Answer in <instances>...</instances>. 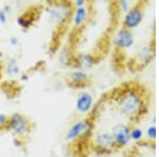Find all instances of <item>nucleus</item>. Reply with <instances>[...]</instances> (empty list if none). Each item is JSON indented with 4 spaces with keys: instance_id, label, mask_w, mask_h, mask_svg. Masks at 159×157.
I'll use <instances>...</instances> for the list:
<instances>
[{
    "instance_id": "ddd939ff",
    "label": "nucleus",
    "mask_w": 159,
    "mask_h": 157,
    "mask_svg": "<svg viewBox=\"0 0 159 157\" xmlns=\"http://www.w3.org/2000/svg\"><path fill=\"white\" fill-rule=\"evenodd\" d=\"M68 81L73 87H84L90 82V78H89L87 71L81 70V69H74L69 74Z\"/></svg>"
},
{
    "instance_id": "4be33fe9",
    "label": "nucleus",
    "mask_w": 159,
    "mask_h": 157,
    "mask_svg": "<svg viewBox=\"0 0 159 157\" xmlns=\"http://www.w3.org/2000/svg\"><path fill=\"white\" fill-rule=\"evenodd\" d=\"M7 15L0 9V25H7Z\"/></svg>"
},
{
    "instance_id": "423d86ee",
    "label": "nucleus",
    "mask_w": 159,
    "mask_h": 157,
    "mask_svg": "<svg viewBox=\"0 0 159 157\" xmlns=\"http://www.w3.org/2000/svg\"><path fill=\"white\" fill-rule=\"evenodd\" d=\"M93 145L100 153H111L117 149L109 132L99 131L93 135Z\"/></svg>"
},
{
    "instance_id": "9b49d317",
    "label": "nucleus",
    "mask_w": 159,
    "mask_h": 157,
    "mask_svg": "<svg viewBox=\"0 0 159 157\" xmlns=\"http://www.w3.org/2000/svg\"><path fill=\"white\" fill-rule=\"evenodd\" d=\"M154 56H155V47L153 44H148L138 51L133 61L138 68H143L148 63L152 62Z\"/></svg>"
},
{
    "instance_id": "f257e3e1",
    "label": "nucleus",
    "mask_w": 159,
    "mask_h": 157,
    "mask_svg": "<svg viewBox=\"0 0 159 157\" xmlns=\"http://www.w3.org/2000/svg\"><path fill=\"white\" fill-rule=\"evenodd\" d=\"M116 106L120 115L129 119H138L145 113L144 98L134 87L125 88L116 98Z\"/></svg>"
},
{
    "instance_id": "7ed1b4c3",
    "label": "nucleus",
    "mask_w": 159,
    "mask_h": 157,
    "mask_svg": "<svg viewBox=\"0 0 159 157\" xmlns=\"http://www.w3.org/2000/svg\"><path fill=\"white\" fill-rule=\"evenodd\" d=\"M94 124L90 119H81L73 122L65 134L67 142H74L82 138H88L93 135Z\"/></svg>"
},
{
    "instance_id": "0eeeda50",
    "label": "nucleus",
    "mask_w": 159,
    "mask_h": 157,
    "mask_svg": "<svg viewBox=\"0 0 159 157\" xmlns=\"http://www.w3.org/2000/svg\"><path fill=\"white\" fill-rule=\"evenodd\" d=\"M135 44V36L133 31H129L125 28H120L115 33V36L112 38V45L116 50L123 51L133 47Z\"/></svg>"
},
{
    "instance_id": "dca6fc26",
    "label": "nucleus",
    "mask_w": 159,
    "mask_h": 157,
    "mask_svg": "<svg viewBox=\"0 0 159 157\" xmlns=\"http://www.w3.org/2000/svg\"><path fill=\"white\" fill-rule=\"evenodd\" d=\"M16 21H17V25H18L22 30H28L33 24V21L31 20V18H29V17H25V16H24V15L17 17Z\"/></svg>"
},
{
    "instance_id": "6ab92c4d",
    "label": "nucleus",
    "mask_w": 159,
    "mask_h": 157,
    "mask_svg": "<svg viewBox=\"0 0 159 157\" xmlns=\"http://www.w3.org/2000/svg\"><path fill=\"white\" fill-rule=\"evenodd\" d=\"M7 120H9V117H7V115L2 114V113H0V128L7 127Z\"/></svg>"
},
{
    "instance_id": "aec40b11",
    "label": "nucleus",
    "mask_w": 159,
    "mask_h": 157,
    "mask_svg": "<svg viewBox=\"0 0 159 157\" xmlns=\"http://www.w3.org/2000/svg\"><path fill=\"white\" fill-rule=\"evenodd\" d=\"M72 7H87V2L85 0H75L72 2Z\"/></svg>"
},
{
    "instance_id": "6e6552de",
    "label": "nucleus",
    "mask_w": 159,
    "mask_h": 157,
    "mask_svg": "<svg viewBox=\"0 0 159 157\" xmlns=\"http://www.w3.org/2000/svg\"><path fill=\"white\" fill-rule=\"evenodd\" d=\"M110 135L115 141L117 149L124 148L129 143L130 141V125L126 123H117L111 127Z\"/></svg>"
},
{
    "instance_id": "412c9836",
    "label": "nucleus",
    "mask_w": 159,
    "mask_h": 157,
    "mask_svg": "<svg viewBox=\"0 0 159 157\" xmlns=\"http://www.w3.org/2000/svg\"><path fill=\"white\" fill-rule=\"evenodd\" d=\"M9 43L10 45L13 46V47H16V46L19 45V38L16 36V35H13L9 38Z\"/></svg>"
},
{
    "instance_id": "1a4fd4ad",
    "label": "nucleus",
    "mask_w": 159,
    "mask_h": 157,
    "mask_svg": "<svg viewBox=\"0 0 159 157\" xmlns=\"http://www.w3.org/2000/svg\"><path fill=\"white\" fill-rule=\"evenodd\" d=\"M94 107L93 96L88 91H82L75 100V109L79 114L89 115Z\"/></svg>"
},
{
    "instance_id": "a211bd4d",
    "label": "nucleus",
    "mask_w": 159,
    "mask_h": 157,
    "mask_svg": "<svg viewBox=\"0 0 159 157\" xmlns=\"http://www.w3.org/2000/svg\"><path fill=\"white\" fill-rule=\"evenodd\" d=\"M118 6H119L120 10H121L123 13H126L130 9L129 2L126 1V0H121V1H119V2H118Z\"/></svg>"
},
{
    "instance_id": "f8f14e48",
    "label": "nucleus",
    "mask_w": 159,
    "mask_h": 157,
    "mask_svg": "<svg viewBox=\"0 0 159 157\" xmlns=\"http://www.w3.org/2000/svg\"><path fill=\"white\" fill-rule=\"evenodd\" d=\"M89 11L88 7H73L72 14H71V22L74 29H81L86 24L88 19Z\"/></svg>"
},
{
    "instance_id": "2eb2a0df",
    "label": "nucleus",
    "mask_w": 159,
    "mask_h": 157,
    "mask_svg": "<svg viewBox=\"0 0 159 157\" xmlns=\"http://www.w3.org/2000/svg\"><path fill=\"white\" fill-rule=\"evenodd\" d=\"M130 140L135 141V142H140V141L143 140V131L141 130L140 127H130Z\"/></svg>"
},
{
    "instance_id": "5701e85b",
    "label": "nucleus",
    "mask_w": 159,
    "mask_h": 157,
    "mask_svg": "<svg viewBox=\"0 0 159 157\" xmlns=\"http://www.w3.org/2000/svg\"><path fill=\"white\" fill-rule=\"evenodd\" d=\"M1 10L6 13L7 15H9L10 13L12 12V6L10 3H6V4H3V7H1Z\"/></svg>"
},
{
    "instance_id": "20e7f679",
    "label": "nucleus",
    "mask_w": 159,
    "mask_h": 157,
    "mask_svg": "<svg viewBox=\"0 0 159 157\" xmlns=\"http://www.w3.org/2000/svg\"><path fill=\"white\" fill-rule=\"evenodd\" d=\"M144 4L145 2H138L134 7H130L123 17V28L133 31L139 27L144 18Z\"/></svg>"
},
{
    "instance_id": "4468645a",
    "label": "nucleus",
    "mask_w": 159,
    "mask_h": 157,
    "mask_svg": "<svg viewBox=\"0 0 159 157\" xmlns=\"http://www.w3.org/2000/svg\"><path fill=\"white\" fill-rule=\"evenodd\" d=\"M4 71L9 76H17L21 73V68L16 58H9L4 66Z\"/></svg>"
},
{
    "instance_id": "39448f33",
    "label": "nucleus",
    "mask_w": 159,
    "mask_h": 157,
    "mask_svg": "<svg viewBox=\"0 0 159 157\" xmlns=\"http://www.w3.org/2000/svg\"><path fill=\"white\" fill-rule=\"evenodd\" d=\"M7 128L17 137H25L30 132L31 124L24 115L19 113H14L9 117Z\"/></svg>"
},
{
    "instance_id": "f3484780",
    "label": "nucleus",
    "mask_w": 159,
    "mask_h": 157,
    "mask_svg": "<svg viewBox=\"0 0 159 157\" xmlns=\"http://www.w3.org/2000/svg\"><path fill=\"white\" fill-rule=\"evenodd\" d=\"M147 136L148 141H155L156 140V127L155 124H152L148 127Z\"/></svg>"
},
{
    "instance_id": "f03ea898",
    "label": "nucleus",
    "mask_w": 159,
    "mask_h": 157,
    "mask_svg": "<svg viewBox=\"0 0 159 157\" xmlns=\"http://www.w3.org/2000/svg\"><path fill=\"white\" fill-rule=\"evenodd\" d=\"M72 3L68 1L51 2L47 7L48 17L53 24L58 25H65L71 19L72 14Z\"/></svg>"
},
{
    "instance_id": "9d476101",
    "label": "nucleus",
    "mask_w": 159,
    "mask_h": 157,
    "mask_svg": "<svg viewBox=\"0 0 159 157\" xmlns=\"http://www.w3.org/2000/svg\"><path fill=\"white\" fill-rule=\"evenodd\" d=\"M72 65L75 69L81 70H90V69L97 64V58L92 53L89 52H81L75 54L72 58Z\"/></svg>"
}]
</instances>
